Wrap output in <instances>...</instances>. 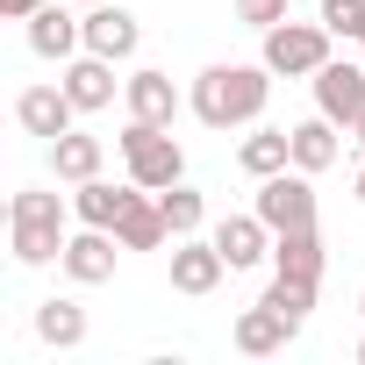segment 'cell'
Returning <instances> with one entry per match:
<instances>
[{"label":"cell","instance_id":"6da1fadb","mask_svg":"<svg viewBox=\"0 0 365 365\" xmlns=\"http://www.w3.org/2000/svg\"><path fill=\"white\" fill-rule=\"evenodd\" d=\"M272 65L258 58V65H208L201 79H194V93H187V108H194V122L201 129H244V122H258L265 115V101H272Z\"/></svg>","mask_w":365,"mask_h":365},{"label":"cell","instance_id":"52a82bcc","mask_svg":"<svg viewBox=\"0 0 365 365\" xmlns=\"http://www.w3.org/2000/svg\"><path fill=\"white\" fill-rule=\"evenodd\" d=\"M15 122H22L29 136L58 143L65 129H79V101L65 93V79H58V86H22V93H15Z\"/></svg>","mask_w":365,"mask_h":365},{"label":"cell","instance_id":"e0dca14e","mask_svg":"<svg viewBox=\"0 0 365 365\" xmlns=\"http://www.w3.org/2000/svg\"><path fill=\"white\" fill-rule=\"evenodd\" d=\"M115 237H122V251H158V244L172 237V222H165V208H158V194H150V187H136V201L122 208Z\"/></svg>","mask_w":365,"mask_h":365},{"label":"cell","instance_id":"277c9868","mask_svg":"<svg viewBox=\"0 0 365 365\" xmlns=\"http://www.w3.org/2000/svg\"><path fill=\"white\" fill-rule=\"evenodd\" d=\"M329 43H336V36H329L322 22H272L258 58H265L279 79H315V72L329 65Z\"/></svg>","mask_w":365,"mask_h":365},{"label":"cell","instance_id":"9c48e42d","mask_svg":"<svg viewBox=\"0 0 365 365\" xmlns=\"http://www.w3.org/2000/svg\"><path fill=\"white\" fill-rule=\"evenodd\" d=\"M315 115H329L336 129H351V122L365 115V65L329 58V65L315 72Z\"/></svg>","mask_w":365,"mask_h":365},{"label":"cell","instance_id":"cb8c5ba5","mask_svg":"<svg viewBox=\"0 0 365 365\" xmlns=\"http://www.w3.org/2000/svg\"><path fill=\"white\" fill-rule=\"evenodd\" d=\"M265 308H279L287 322H308V308H315V287H308V279H287V272H272V287H265Z\"/></svg>","mask_w":365,"mask_h":365},{"label":"cell","instance_id":"4fadbf2b","mask_svg":"<svg viewBox=\"0 0 365 365\" xmlns=\"http://www.w3.org/2000/svg\"><path fill=\"white\" fill-rule=\"evenodd\" d=\"M215 244H222V258H230V272H251L258 258H272V222L251 208V215H222L215 222Z\"/></svg>","mask_w":365,"mask_h":365},{"label":"cell","instance_id":"8992f818","mask_svg":"<svg viewBox=\"0 0 365 365\" xmlns=\"http://www.w3.org/2000/svg\"><path fill=\"white\" fill-rule=\"evenodd\" d=\"M222 272H230V258H222V244L215 237H172V294H215L222 287Z\"/></svg>","mask_w":365,"mask_h":365},{"label":"cell","instance_id":"f546056e","mask_svg":"<svg viewBox=\"0 0 365 365\" xmlns=\"http://www.w3.org/2000/svg\"><path fill=\"white\" fill-rule=\"evenodd\" d=\"M358 365H365V336H358Z\"/></svg>","mask_w":365,"mask_h":365},{"label":"cell","instance_id":"2e32d148","mask_svg":"<svg viewBox=\"0 0 365 365\" xmlns=\"http://www.w3.org/2000/svg\"><path fill=\"white\" fill-rule=\"evenodd\" d=\"M129 201H136V179H129V187H115V179H79V187H72V222L115 230Z\"/></svg>","mask_w":365,"mask_h":365},{"label":"cell","instance_id":"7a4b0ae2","mask_svg":"<svg viewBox=\"0 0 365 365\" xmlns=\"http://www.w3.org/2000/svg\"><path fill=\"white\" fill-rule=\"evenodd\" d=\"M65 215H72V201H58V194H43V187H22L15 201H8V251H15V265H51V258H65Z\"/></svg>","mask_w":365,"mask_h":365},{"label":"cell","instance_id":"9a60e30c","mask_svg":"<svg viewBox=\"0 0 365 365\" xmlns=\"http://www.w3.org/2000/svg\"><path fill=\"white\" fill-rule=\"evenodd\" d=\"M294 336H301V322H287V315L265 308V301L237 315V351H244V358H272V351H287Z\"/></svg>","mask_w":365,"mask_h":365},{"label":"cell","instance_id":"d6986e66","mask_svg":"<svg viewBox=\"0 0 365 365\" xmlns=\"http://www.w3.org/2000/svg\"><path fill=\"white\" fill-rule=\"evenodd\" d=\"M101 158H108V143L86 136V129H65V136L51 143V165H58L65 187H79V179H101Z\"/></svg>","mask_w":365,"mask_h":365},{"label":"cell","instance_id":"ba28073f","mask_svg":"<svg viewBox=\"0 0 365 365\" xmlns=\"http://www.w3.org/2000/svg\"><path fill=\"white\" fill-rule=\"evenodd\" d=\"M115 251H122V237L115 230H93V222H79V237H65V279L72 287H108L115 279Z\"/></svg>","mask_w":365,"mask_h":365},{"label":"cell","instance_id":"5b68a950","mask_svg":"<svg viewBox=\"0 0 365 365\" xmlns=\"http://www.w3.org/2000/svg\"><path fill=\"white\" fill-rule=\"evenodd\" d=\"M315 172H301V165H287V172H272V179H258V215L272 222V237L279 230H308L315 222V187H308Z\"/></svg>","mask_w":365,"mask_h":365},{"label":"cell","instance_id":"5bb4252c","mask_svg":"<svg viewBox=\"0 0 365 365\" xmlns=\"http://www.w3.org/2000/svg\"><path fill=\"white\" fill-rule=\"evenodd\" d=\"M65 93L79 101V115H101V108H115V58H65Z\"/></svg>","mask_w":365,"mask_h":365},{"label":"cell","instance_id":"603a6c76","mask_svg":"<svg viewBox=\"0 0 365 365\" xmlns=\"http://www.w3.org/2000/svg\"><path fill=\"white\" fill-rule=\"evenodd\" d=\"M158 208H165L172 237H201V222H208V201H201V187H187V179H172L158 194Z\"/></svg>","mask_w":365,"mask_h":365},{"label":"cell","instance_id":"4dcf8cb0","mask_svg":"<svg viewBox=\"0 0 365 365\" xmlns=\"http://www.w3.org/2000/svg\"><path fill=\"white\" fill-rule=\"evenodd\" d=\"M79 8H101V0H79Z\"/></svg>","mask_w":365,"mask_h":365},{"label":"cell","instance_id":"8fae6325","mask_svg":"<svg viewBox=\"0 0 365 365\" xmlns=\"http://www.w3.org/2000/svg\"><path fill=\"white\" fill-rule=\"evenodd\" d=\"M29 51L51 58V65L79 58V51H86V15H65L58 0H51V8H36V15H29Z\"/></svg>","mask_w":365,"mask_h":365},{"label":"cell","instance_id":"484cf974","mask_svg":"<svg viewBox=\"0 0 365 365\" xmlns=\"http://www.w3.org/2000/svg\"><path fill=\"white\" fill-rule=\"evenodd\" d=\"M237 8H244V22H251L258 36H265L272 22H287V0H237Z\"/></svg>","mask_w":365,"mask_h":365},{"label":"cell","instance_id":"ffe728a7","mask_svg":"<svg viewBox=\"0 0 365 365\" xmlns=\"http://www.w3.org/2000/svg\"><path fill=\"white\" fill-rule=\"evenodd\" d=\"M237 165H244L251 179L287 172V165H294V129H251V136L237 143Z\"/></svg>","mask_w":365,"mask_h":365},{"label":"cell","instance_id":"83f0119b","mask_svg":"<svg viewBox=\"0 0 365 365\" xmlns=\"http://www.w3.org/2000/svg\"><path fill=\"white\" fill-rule=\"evenodd\" d=\"M351 136H358V143H365V115H358V122H351Z\"/></svg>","mask_w":365,"mask_h":365},{"label":"cell","instance_id":"d4e9b609","mask_svg":"<svg viewBox=\"0 0 365 365\" xmlns=\"http://www.w3.org/2000/svg\"><path fill=\"white\" fill-rule=\"evenodd\" d=\"M329 36H344V43H365V0H322V15H315Z\"/></svg>","mask_w":365,"mask_h":365},{"label":"cell","instance_id":"f1b7e54d","mask_svg":"<svg viewBox=\"0 0 365 365\" xmlns=\"http://www.w3.org/2000/svg\"><path fill=\"white\" fill-rule=\"evenodd\" d=\"M358 201H365V165H358Z\"/></svg>","mask_w":365,"mask_h":365},{"label":"cell","instance_id":"3957f363","mask_svg":"<svg viewBox=\"0 0 365 365\" xmlns=\"http://www.w3.org/2000/svg\"><path fill=\"white\" fill-rule=\"evenodd\" d=\"M115 150H122L129 179H136V187H150V194H165L172 179H187V150H179V136L158 129V122H129V129L115 136Z\"/></svg>","mask_w":365,"mask_h":365},{"label":"cell","instance_id":"30bf717a","mask_svg":"<svg viewBox=\"0 0 365 365\" xmlns=\"http://www.w3.org/2000/svg\"><path fill=\"white\" fill-rule=\"evenodd\" d=\"M136 43H143V29H136V15L122 8V0H101V8H86V51L93 58H136Z\"/></svg>","mask_w":365,"mask_h":365},{"label":"cell","instance_id":"4316f807","mask_svg":"<svg viewBox=\"0 0 365 365\" xmlns=\"http://www.w3.org/2000/svg\"><path fill=\"white\" fill-rule=\"evenodd\" d=\"M36 8H51V0H0V15H8V22H29Z\"/></svg>","mask_w":365,"mask_h":365},{"label":"cell","instance_id":"7c38bea8","mask_svg":"<svg viewBox=\"0 0 365 365\" xmlns=\"http://www.w3.org/2000/svg\"><path fill=\"white\" fill-rule=\"evenodd\" d=\"M122 101H129V122H158V129H172V115H179V86H172V72H129L122 79Z\"/></svg>","mask_w":365,"mask_h":365},{"label":"cell","instance_id":"7402d4cb","mask_svg":"<svg viewBox=\"0 0 365 365\" xmlns=\"http://www.w3.org/2000/svg\"><path fill=\"white\" fill-rule=\"evenodd\" d=\"M294 165H301V172H329V165H336V122H329V115L294 122Z\"/></svg>","mask_w":365,"mask_h":365},{"label":"cell","instance_id":"1f68e13d","mask_svg":"<svg viewBox=\"0 0 365 365\" xmlns=\"http://www.w3.org/2000/svg\"><path fill=\"white\" fill-rule=\"evenodd\" d=\"M358 315H365V294H358Z\"/></svg>","mask_w":365,"mask_h":365},{"label":"cell","instance_id":"44dd1931","mask_svg":"<svg viewBox=\"0 0 365 365\" xmlns=\"http://www.w3.org/2000/svg\"><path fill=\"white\" fill-rule=\"evenodd\" d=\"M36 336H43L51 351H79V344H86V308H79V301H43V308H36Z\"/></svg>","mask_w":365,"mask_h":365},{"label":"cell","instance_id":"ac0fdd59","mask_svg":"<svg viewBox=\"0 0 365 365\" xmlns=\"http://www.w3.org/2000/svg\"><path fill=\"white\" fill-rule=\"evenodd\" d=\"M272 272L322 287V237H315V222H308V230H279V237H272Z\"/></svg>","mask_w":365,"mask_h":365}]
</instances>
